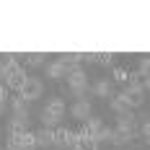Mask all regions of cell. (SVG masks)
Masks as SVG:
<instances>
[{
    "label": "cell",
    "mask_w": 150,
    "mask_h": 150,
    "mask_svg": "<svg viewBox=\"0 0 150 150\" xmlns=\"http://www.w3.org/2000/svg\"><path fill=\"white\" fill-rule=\"evenodd\" d=\"M11 106H13V109H18V106H26V101H23V98H21V96L16 93L13 98H11Z\"/></svg>",
    "instance_id": "obj_22"
},
{
    "label": "cell",
    "mask_w": 150,
    "mask_h": 150,
    "mask_svg": "<svg viewBox=\"0 0 150 150\" xmlns=\"http://www.w3.org/2000/svg\"><path fill=\"white\" fill-rule=\"evenodd\" d=\"M93 93H96L98 98H109V96H111V83H109V80H98V83H93Z\"/></svg>",
    "instance_id": "obj_11"
},
{
    "label": "cell",
    "mask_w": 150,
    "mask_h": 150,
    "mask_svg": "<svg viewBox=\"0 0 150 150\" xmlns=\"http://www.w3.org/2000/svg\"><path fill=\"white\" fill-rule=\"evenodd\" d=\"M148 73H150V60L142 57L140 60V75H142V80H148Z\"/></svg>",
    "instance_id": "obj_19"
},
{
    "label": "cell",
    "mask_w": 150,
    "mask_h": 150,
    "mask_svg": "<svg viewBox=\"0 0 150 150\" xmlns=\"http://www.w3.org/2000/svg\"><path fill=\"white\" fill-rule=\"evenodd\" d=\"M96 62H101V65H114V54L111 52H101V54H96Z\"/></svg>",
    "instance_id": "obj_17"
},
{
    "label": "cell",
    "mask_w": 150,
    "mask_h": 150,
    "mask_svg": "<svg viewBox=\"0 0 150 150\" xmlns=\"http://www.w3.org/2000/svg\"><path fill=\"white\" fill-rule=\"evenodd\" d=\"M67 83H70V91H73V96L78 98H83V93L88 88V78H86V70H73V73H67Z\"/></svg>",
    "instance_id": "obj_2"
},
{
    "label": "cell",
    "mask_w": 150,
    "mask_h": 150,
    "mask_svg": "<svg viewBox=\"0 0 150 150\" xmlns=\"http://www.w3.org/2000/svg\"><path fill=\"white\" fill-rule=\"evenodd\" d=\"M34 142H36L39 148H52V129L42 127L39 132H34Z\"/></svg>",
    "instance_id": "obj_10"
},
{
    "label": "cell",
    "mask_w": 150,
    "mask_h": 150,
    "mask_svg": "<svg viewBox=\"0 0 150 150\" xmlns=\"http://www.w3.org/2000/svg\"><path fill=\"white\" fill-rule=\"evenodd\" d=\"M132 140H135V129H129V127H117V129H111V137H109V142L117 148L132 142Z\"/></svg>",
    "instance_id": "obj_3"
},
{
    "label": "cell",
    "mask_w": 150,
    "mask_h": 150,
    "mask_svg": "<svg viewBox=\"0 0 150 150\" xmlns=\"http://www.w3.org/2000/svg\"><path fill=\"white\" fill-rule=\"evenodd\" d=\"M5 150H8V148H5Z\"/></svg>",
    "instance_id": "obj_26"
},
{
    "label": "cell",
    "mask_w": 150,
    "mask_h": 150,
    "mask_svg": "<svg viewBox=\"0 0 150 150\" xmlns=\"http://www.w3.org/2000/svg\"><path fill=\"white\" fill-rule=\"evenodd\" d=\"M91 111H93V106H91L88 98H78V101L70 106V114H73L75 119H80V122L91 119Z\"/></svg>",
    "instance_id": "obj_5"
},
{
    "label": "cell",
    "mask_w": 150,
    "mask_h": 150,
    "mask_svg": "<svg viewBox=\"0 0 150 150\" xmlns=\"http://www.w3.org/2000/svg\"><path fill=\"white\" fill-rule=\"evenodd\" d=\"M111 109H114V111H117V114H122V111H129V109H127V106L122 104L119 98H111Z\"/></svg>",
    "instance_id": "obj_20"
},
{
    "label": "cell",
    "mask_w": 150,
    "mask_h": 150,
    "mask_svg": "<svg viewBox=\"0 0 150 150\" xmlns=\"http://www.w3.org/2000/svg\"><path fill=\"white\" fill-rule=\"evenodd\" d=\"M44 54H26V62H29V65H34V67H36V65H44Z\"/></svg>",
    "instance_id": "obj_18"
},
{
    "label": "cell",
    "mask_w": 150,
    "mask_h": 150,
    "mask_svg": "<svg viewBox=\"0 0 150 150\" xmlns=\"http://www.w3.org/2000/svg\"><path fill=\"white\" fill-rule=\"evenodd\" d=\"M114 80H119V83H124V80H127V73H124L122 67H117V70H114Z\"/></svg>",
    "instance_id": "obj_21"
},
{
    "label": "cell",
    "mask_w": 150,
    "mask_h": 150,
    "mask_svg": "<svg viewBox=\"0 0 150 150\" xmlns=\"http://www.w3.org/2000/svg\"><path fill=\"white\" fill-rule=\"evenodd\" d=\"M47 75H49V78H62V75H67V70H65V65L57 60V62H52V65L47 67Z\"/></svg>",
    "instance_id": "obj_15"
},
{
    "label": "cell",
    "mask_w": 150,
    "mask_h": 150,
    "mask_svg": "<svg viewBox=\"0 0 150 150\" xmlns=\"http://www.w3.org/2000/svg\"><path fill=\"white\" fill-rule=\"evenodd\" d=\"M70 135H73V129H67V127L52 129V145L54 148H67L70 145Z\"/></svg>",
    "instance_id": "obj_7"
},
{
    "label": "cell",
    "mask_w": 150,
    "mask_h": 150,
    "mask_svg": "<svg viewBox=\"0 0 150 150\" xmlns=\"http://www.w3.org/2000/svg\"><path fill=\"white\" fill-rule=\"evenodd\" d=\"M86 129H88V135L93 137L96 132H101V127H104V122L101 119H96V117H91V119H86V124H83Z\"/></svg>",
    "instance_id": "obj_16"
},
{
    "label": "cell",
    "mask_w": 150,
    "mask_h": 150,
    "mask_svg": "<svg viewBox=\"0 0 150 150\" xmlns=\"http://www.w3.org/2000/svg\"><path fill=\"white\" fill-rule=\"evenodd\" d=\"M44 109H47V111H54V114H60V117H65V101H62L60 96H54V98H49Z\"/></svg>",
    "instance_id": "obj_12"
},
{
    "label": "cell",
    "mask_w": 150,
    "mask_h": 150,
    "mask_svg": "<svg viewBox=\"0 0 150 150\" xmlns=\"http://www.w3.org/2000/svg\"><path fill=\"white\" fill-rule=\"evenodd\" d=\"M3 111H5V104H0V117H3Z\"/></svg>",
    "instance_id": "obj_25"
},
{
    "label": "cell",
    "mask_w": 150,
    "mask_h": 150,
    "mask_svg": "<svg viewBox=\"0 0 150 150\" xmlns=\"http://www.w3.org/2000/svg\"><path fill=\"white\" fill-rule=\"evenodd\" d=\"M23 132H29V119H11L8 122V135H23Z\"/></svg>",
    "instance_id": "obj_9"
},
{
    "label": "cell",
    "mask_w": 150,
    "mask_h": 150,
    "mask_svg": "<svg viewBox=\"0 0 150 150\" xmlns=\"http://www.w3.org/2000/svg\"><path fill=\"white\" fill-rule=\"evenodd\" d=\"M117 127H129V129H135V114H132V111L117 114Z\"/></svg>",
    "instance_id": "obj_13"
},
{
    "label": "cell",
    "mask_w": 150,
    "mask_h": 150,
    "mask_svg": "<svg viewBox=\"0 0 150 150\" xmlns=\"http://www.w3.org/2000/svg\"><path fill=\"white\" fill-rule=\"evenodd\" d=\"M75 135H78V132H75ZM78 150H98V145H96V140L91 135H86V137L78 135Z\"/></svg>",
    "instance_id": "obj_14"
},
{
    "label": "cell",
    "mask_w": 150,
    "mask_h": 150,
    "mask_svg": "<svg viewBox=\"0 0 150 150\" xmlns=\"http://www.w3.org/2000/svg\"><path fill=\"white\" fill-rule=\"evenodd\" d=\"M26 78H29V75H26V70H23V67L18 65V67H16L13 73H11V75H8V78H5V88H8V91H16V93H18V91H21V86H23V80H26Z\"/></svg>",
    "instance_id": "obj_6"
},
{
    "label": "cell",
    "mask_w": 150,
    "mask_h": 150,
    "mask_svg": "<svg viewBox=\"0 0 150 150\" xmlns=\"http://www.w3.org/2000/svg\"><path fill=\"white\" fill-rule=\"evenodd\" d=\"M142 137H150V122H142Z\"/></svg>",
    "instance_id": "obj_24"
},
{
    "label": "cell",
    "mask_w": 150,
    "mask_h": 150,
    "mask_svg": "<svg viewBox=\"0 0 150 150\" xmlns=\"http://www.w3.org/2000/svg\"><path fill=\"white\" fill-rule=\"evenodd\" d=\"M5 101H8V88L0 83V104H5Z\"/></svg>",
    "instance_id": "obj_23"
},
{
    "label": "cell",
    "mask_w": 150,
    "mask_h": 150,
    "mask_svg": "<svg viewBox=\"0 0 150 150\" xmlns=\"http://www.w3.org/2000/svg\"><path fill=\"white\" fill-rule=\"evenodd\" d=\"M122 104L127 106V109H137V106H142V98H145V93H140V91H129V88H124L117 96Z\"/></svg>",
    "instance_id": "obj_4"
},
{
    "label": "cell",
    "mask_w": 150,
    "mask_h": 150,
    "mask_svg": "<svg viewBox=\"0 0 150 150\" xmlns=\"http://www.w3.org/2000/svg\"><path fill=\"white\" fill-rule=\"evenodd\" d=\"M16 67H18V54H5L3 62H0V80H5Z\"/></svg>",
    "instance_id": "obj_8"
},
{
    "label": "cell",
    "mask_w": 150,
    "mask_h": 150,
    "mask_svg": "<svg viewBox=\"0 0 150 150\" xmlns=\"http://www.w3.org/2000/svg\"><path fill=\"white\" fill-rule=\"evenodd\" d=\"M42 91H44V86H42L39 78H26L23 86H21V91H18V96L29 104V101H36V98L42 96Z\"/></svg>",
    "instance_id": "obj_1"
}]
</instances>
